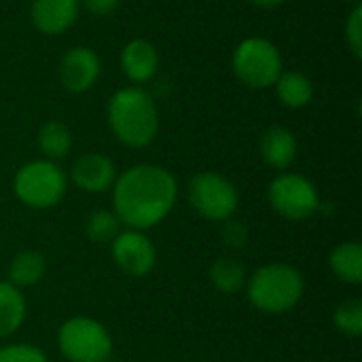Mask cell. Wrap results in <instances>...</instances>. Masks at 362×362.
Returning a JSON list of instances; mask_svg holds the SVG:
<instances>
[{
  "instance_id": "cell-23",
  "label": "cell",
  "mask_w": 362,
  "mask_h": 362,
  "mask_svg": "<svg viewBox=\"0 0 362 362\" xmlns=\"http://www.w3.org/2000/svg\"><path fill=\"white\" fill-rule=\"evenodd\" d=\"M346 40L348 47L352 49L354 57H362V6L356 2L354 11L350 13L348 21H346Z\"/></svg>"
},
{
  "instance_id": "cell-22",
  "label": "cell",
  "mask_w": 362,
  "mask_h": 362,
  "mask_svg": "<svg viewBox=\"0 0 362 362\" xmlns=\"http://www.w3.org/2000/svg\"><path fill=\"white\" fill-rule=\"evenodd\" d=\"M335 325L341 333L350 337L362 335V301L350 299L335 310Z\"/></svg>"
},
{
  "instance_id": "cell-21",
  "label": "cell",
  "mask_w": 362,
  "mask_h": 362,
  "mask_svg": "<svg viewBox=\"0 0 362 362\" xmlns=\"http://www.w3.org/2000/svg\"><path fill=\"white\" fill-rule=\"evenodd\" d=\"M119 216L106 210H98L89 216L87 221V238L95 244H106L110 240H115L117 231H119Z\"/></svg>"
},
{
  "instance_id": "cell-27",
  "label": "cell",
  "mask_w": 362,
  "mask_h": 362,
  "mask_svg": "<svg viewBox=\"0 0 362 362\" xmlns=\"http://www.w3.org/2000/svg\"><path fill=\"white\" fill-rule=\"evenodd\" d=\"M250 2L257 6H263V8H274V6H280L284 0H250Z\"/></svg>"
},
{
  "instance_id": "cell-14",
  "label": "cell",
  "mask_w": 362,
  "mask_h": 362,
  "mask_svg": "<svg viewBox=\"0 0 362 362\" xmlns=\"http://www.w3.org/2000/svg\"><path fill=\"white\" fill-rule=\"evenodd\" d=\"M259 153L263 157V161L276 170H284L293 163L295 155H297V140L295 134L282 125H274L269 127L261 142H259Z\"/></svg>"
},
{
  "instance_id": "cell-18",
  "label": "cell",
  "mask_w": 362,
  "mask_h": 362,
  "mask_svg": "<svg viewBox=\"0 0 362 362\" xmlns=\"http://www.w3.org/2000/svg\"><path fill=\"white\" fill-rule=\"evenodd\" d=\"M38 146L49 159H62L72 148V134L59 121H49L38 129Z\"/></svg>"
},
{
  "instance_id": "cell-26",
  "label": "cell",
  "mask_w": 362,
  "mask_h": 362,
  "mask_svg": "<svg viewBox=\"0 0 362 362\" xmlns=\"http://www.w3.org/2000/svg\"><path fill=\"white\" fill-rule=\"evenodd\" d=\"M91 15H98V17H106L110 13L117 11L119 2L121 0H78Z\"/></svg>"
},
{
  "instance_id": "cell-5",
  "label": "cell",
  "mask_w": 362,
  "mask_h": 362,
  "mask_svg": "<svg viewBox=\"0 0 362 362\" xmlns=\"http://www.w3.org/2000/svg\"><path fill=\"white\" fill-rule=\"evenodd\" d=\"M66 193V176L53 161L25 163L15 174V195L32 208L55 206Z\"/></svg>"
},
{
  "instance_id": "cell-8",
  "label": "cell",
  "mask_w": 362,
  "mask_h": 362,
  "mask_svg": "<svg viewBox=\"0 0 362 362\" xmlns=\"http://www.w3.org/2000/svg\"><path fill=\"white\" fill-rule=\"evenodd\" d=\"M269 202L278 214L291 221H303L320 206L316 187L299 174L278 176L269 187Z\"/></svg>"
},
{
  "instance_id": "cell-9",
  "label": "cell",
  "mask_w": 362,
  "mask_h": 362,
  "mask_svg": "<svg viewBox=\"0 0 362 362\" xmlns=\"http://www.w3.org/2000/svg\"><path fill=\"white\" fill-rule=\"evenodd\" d=\"M102 72L100 57L89 47H72L68 49L57 66V76L64 89L72 93H83L91 89Z\"/></svg>"
},
{
  "instance_id": "cell-15",
  "label": "cell",
  "mask_w": 362,
  "mask_h": 362,
  "mask_svg": "<svg viewBox=\"0 0 362 362\" xmlns=\"http://www.w3.org/2000/svg\"><path fill=\"white\" fill-rule=\"evenodd\" d=\"M274 87H276L278 100L286 108H303L312 102V95H314L312 81L303 72H297V70L282 72Z\"/></svg>"
},
{
  "instance_id": "cell-3",
  "label": "cell",
  "mask_w": 362,
  "mask_h": 362,
  "mask_svg": "<svg viewBox=\"0 0 362 362\" xmlns=\"http://www.w3.org/2000/svg\"><path fill=\"white\" fill-rule=\"evenodd\" d=\"M303 295V278L291 265H267L259 269L248 284L252 305L265 314L291 310Z\"/></svg>"
},
{
  "instance_id": "cell-11",
  "label": "cell",
  "mask_w": 362,
  "mask_h": 362,
  "mask_svg": "<svg viewBox=\"0 0 362 362\" xmlns=\"http://www.w3.org/2000/svg\"><path fill=\"white\" fill-rule=\"evenodd\" d=\"M117 265L129 276H146L155 265V248L148 238L138 231L119 235L112 244Z\"/></svg>"
},
{
  "instance_id": "cell-17",
  "label": "cell",
  "mask_w": 362,
  "mask_h": 362,
  "mask_svg": "<svg viewBox=\"0 0 362 362\" xmlns=\"http://www.w3.org/2000/svg\"><path fill=\"white\" fill-rule=\"evenodd\" d=\"M25 316V301L19 291L6 282H0V337L19 329Z\"/></svg>"
},
{
  "instance_id": "cell-16",
  "label": "cell",
  "mask_w": 362,
  "mask_h": 362,
  "mask_svg": "<svg viewBox=\"0 0 362 362\" xmlns=\"http://www.w3.org/2000/svg\"><path fill=\"white\" fill-rule=\"evenodd\" d=\"M331 269L335 276L350 284L362 282V246L358 242L341 244L331 255Z\"/></svg>"
},
{
  "instance_id": "cell-10",
  "label": "cell",
  "mask_w": 362,
  "mask_h": 362,
  "mask_svg": "<svg viewBox=\"0 0 362 362\" xmlns=\"http://www.w3.org/2000/svg\"><path fill=\"white\" fill-rule=\"evenodd\" d=\"M78 0H32L30 19L32 25L47 36L68 32L78 19Z\"/></svg>"
},
{
  "instance_id": "cell-24",
  "label": "cell",
  "mask_w": 362,
  "mask_h": 362,
  "mask_svg": "<svg viewBox=\"0 0 362 362\" xmlns=\"http://www.w3.org/2000/svg\"><path fill=\"white\" fill-rule=\"evenodd\" d=\"M0 362H47V358L32 346H11L0 350Z\"/></svg>"
},
{
  "instance_id": "cell-2",
  "label": "cell",
  "mask_w": 362,
  "mask_h": 362,
  "mask_svg": "<svg viewBox=\"0 0 362 362\" xmlns=\"http://www.w3.org/2000/svg\"><path fill=\"white\" fill-rule=\"evenodd\" d=\"M108 123L112 134L132 148L153 142L159 129L155 98L142 87H123L108 102Z\"/></svg>"
},
{
  "instance_id": "cell-20",
  "label": "cell",
  "mask_w": 362,
  "mask_h": 362,
  "mask_svg": "<svg viewBox=\"0 0 362 362\" xmlns=\"http://www.w3.org/2000/svg\"><path fill=\"white\" fill-rule=\"evenodd\" d=\"M210 278H212L214 286L221 293L233 295V293L244 288V284H246V269L238 261H233V259H218L212 265V269H210Z\"/></svg>"
},
{
  "instance_id": "cell-1",
  "label": "cell",
  "mask_w": 362,
  "mask_h": 362,
  "mask_svg": "<svg viewBox=\"0 0 362 362\" xmlns=\"http://www.w3.org/2000/svg\"><path fill=\"white\" fill-rule=\"evenodd\" d=\"M176 202V180L159 165H134L115 182V212L134 229L163 221Z\"/></svg>"
},
{
  "instance_id": "cell-6",
  "label": "cell",
  "mask_w": 362,
  "mask_h": 362,
  "mask_svg": "<svg viewBox=\"0 0 362 362\" xmlns=\"http://www.w3.org/2000/svg\"><path fill=\"white\" fill-rule=\"evenodd\" d=\"M59 348L72 362H106L112 352V341L100 322L74 318L62 327Z\"/></svg>"
},
{
  "instance_id": "cell-7",
  "label": "cell",
  "mask_w": 362,
  "mask_h": 362,
  "mask_svg": "<svg viewBox=\"0 0 362 362\" xmlns=\"http://www.w3.org/2000/svg\"><path fill=\"white\" fill-rule=\"evenodd\" d=\"M191 206L210 221H225L238 208L235 187L216 172H202L189 185Z\"/></svg>"
},
{
  "instance_id": "cell-25",
  "label": "cell",
  "mask_w": 362,
  "mask_h": 362,
  "mask_svg": "<svg viewBox=\"0 0 362 362\" xmlns=\"http://www.w3.org/2000/svg\"><path fill=\"white\" fill-rule=\"evenodd\" d=\"M223 238H225V244H229L231 248H242L246 246L248 233L242 223H227L223 229Z\"/></svg>"
},
{
  "instance_id": "cell-12",
  "label": "cell",
  "mask_w": 362,
  "mask_h": 362,
  "mask_svg": "<svg viewBox=\"0 0 362 362\" xmlns=\"http://www.w3.org/2000/svg\"><path fill=\"white\" fill-rule=\"evenodd\" d=\"M72 180L78 189L89 193H102L110 189L117 180L115 163L100 153L83 155L72 165Z\"/></svg>"
},
{
  "instance_id": "cell-28",
  "label": "cell",
  "mask_w": 362,
  "mask_h": 362,
  "mask_svg": "<svg viewBox=\"0 0 362 362\" xmlns=\"http://www.w3.org/2000/svg\"><path fill=\"white\" fill-rule=\"evenodd\" d=\"M348 2H358V0H348Z\"/></svg>"
},
{
  "instance_id": "cell-4",
  "label": "cell",
  "mask_w": 362,
  "mask_h": 362,
  "mask_svg": "<svg viewBox=\"0 0 362 362\" xmlns=\"http://www.w3.org/2000/svg\"><path fill=\"white\" fill-rule=\"evenodd\" d=\"M233 72L240 83L250 89L274 87L282 74V55L280 49L261 36L244 38L233 51Z\"/></svg>"
},
{
  "instance_id": "cell-13",
  "label": "cell",
  "mask_w": 362,
  "mask_h": 362,
  "mask_svg": "<svg viewBox=\"0 0 362 362\" xmlns=\"http://www.w3.org/2000/svg\"><path fill=\"white\" fill-rule=\"evenodd\" d=\"M121 70L136 85L151 81L159 70V53L155 45L142 38L127 42L121 51Z\"/></svg>"
},
{
  "instance_id": "cell-19",
  "label": "cell",
  "mask_w": 362,
  "mask_h": 362,
  "mask_svg": "<svg viewBox=\"0 0 362 362\" xmlns=\"http://www.w3.org/2000/svg\"><path fill=\"white\" fill-rule=\"evenodd\" d=\"M45 276V259L38 252H19L11 263V280L17 286H34Z\"/></svg>"
}]
</instances>
